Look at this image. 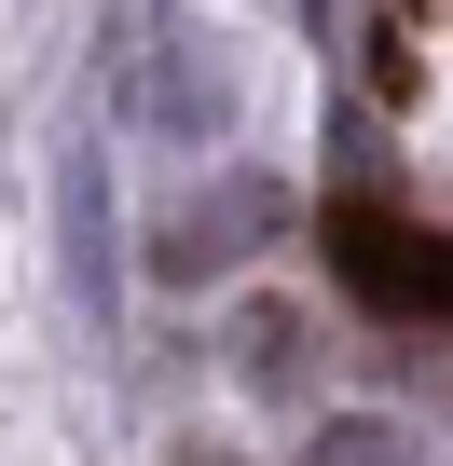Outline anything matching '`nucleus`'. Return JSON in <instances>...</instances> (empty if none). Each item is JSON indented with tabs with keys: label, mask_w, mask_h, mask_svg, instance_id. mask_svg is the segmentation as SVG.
Wrapping results in <instances>:
<instances>
[{
	"label": "nucleus",
	"mask_w": 453,
	"mask_h": 466,
	"mask_svg": "<svg viewBox=\"0 0 453 466\" xmlns=\"http://www.w3.org/2000/svg\"><path fill=\"white\" fill-rule=\"evenodd\" d=\"M426 15H439V0H426Z\"/></svg>",
	"instance_id": "2"
},
{
	"label": "nucleus",
	"mask_w": 453,
	"mask_h": 466,
	"mask_svg": "<svg viewBox=\"0 0 453 466\" xmlns=\"http://www.w3.org/2000/svg\"><path fill=\"white\" fill-rule=\"evenodd\" d=\"M330 275L398 329H439V302H453V261L412 206H330Z\"/></svg>",
	"instance_id": "1"
}]
</instances>
